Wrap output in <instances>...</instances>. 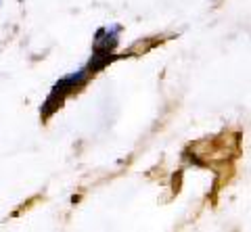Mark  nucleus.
Returning a JSON list of instances; mask_svg holds the SVG:
<instances>
[{"instance_id": "nucleus-1", "label": "nucleus", "mask_w": 251, "mask_h": 232, "mask_svg": "<svg viewBox=\"0 0 251 232\" xmlns=\"http://www.w3.org/2000/svg\"><path fill=\"white\" fill-rule=\"evenodd\" d=\"M117 32H120L117 25H113L111 29H99L97 40H94V50H100V52L113 50L117 44Z\"/></svg>"}, {"instance_id": "nucleus-2", "label": "nucleus", "mask_w": 251, "mask_h": 232, "mask_svg": "<svg viewBox=\"0 0 251 232\" xmlns=\"http://www.w3.org/2000/svg\"><path fill=\"white\" fill-rule=\"evenodd\" d=\"M111 59H113V57L109 55V52H100V50H97V55H94L92 61H90V69H92V71H99V69H103Z\"/></svg>"}]
</instances>
